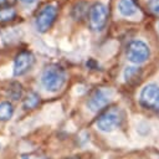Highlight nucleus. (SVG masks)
<instances>
[{"label": "nucleus", "instance_id": "obj_1", "mask_svg": "<svg viewBox=\"0 0 159 159\" xmlns=\"http://www.w3.org/2000/svg\"><path fill=\"white\" fill-rule=\"evenodd\" d=\"M66 82V71L58 65H48L41 75V83L45 89L57 92Z\"/></svg>", "mask_w": 159, "mask_h": 159}, {"label": "nucleus", "instance_id": "obj_2", "mask_svg": "<svg viewBox=\"0 0 159 159\" xmlns=\"http://www.w3.org/2000/svg\"><path fill=\"white\" fill-rule=\"evenodd\" d=\"M122 119V111L118 107H109L98 116L96 124L102 132H112L120 125Z\"/></svg>", "mask_w": 159, "mask_h": 159}, {"label": "nucleus", "instance_id": "obj_3", "mask_svg": "<svg viewBox=\"0 0 159 159\" xmlns=\"http://www.w3.org/2000/svg\"><path fill=\"white\" fill-rule=\"evenodd\" d=\"M57 16V7L53 4H47L41 7V10L36 15L35 25L39 32H46L52 24L55 22V19Z\"/></svg>", "mask_w": 159, "mask_h": 159}, {"label": "nucleus", "instance_id": "obj_4", "mask_svg": "<svg viewBox=\"0 0 159 159\" xmlns=\"http://www.w3.org/2000/svg\"><path fill=\"white\" fill-rule=\"evenodd\" d=\"M150 50L148 45L140 40H133L127 46V58L133 63H143L149 58Z\"/></svg>", "mask_w": 159, "mask_h": 159}, {"label": "nucleus", "instance_id": "obj_5", "mask_svg": "<svg viewBox=\"0 0 159 159\" xmlns=\"http://www.w3.org/2000/svg\"><path fill=\"white\" fill-rule=\"evenodd\" d=\"M107 17H108V10L104 4L96 2L91 6L88 12V20L92 30L94 31L103 30V27L107 24Z\"/></svg>", "mask_w": 159, "mask_h": 159}, {"label": "nucleus", "instance_id": "obj_6", "mask_svg": "<svg viewBox=\"0 0 159 159\" xmlns=\"http://www.w3.org/2000/svg\"><path fill=\"white\" fill-rule=\"evenodd\" d=\"M112 96H113L112 89H108V88H97L89 96V98L87 101V107L92 112H98V111H101L102 108H104L109 103Z\"/></svg>", "mask_w": 159, "mask_h": 159}, {"label": "nucleus", "instance_id": "obj_7", "mask_svg": "<svg viewBox=\"0 0 159 159\" xmlns=\"http://www.w3.org/2000/svg\"><path fill=\"white\" fill-rule=\"evenodd\" d=\"M139 101L143 107L159 111V86L155 83H149L144 86L140 92Z\"/></svg>", "mask_w": 159, "mask_h": 159}, {"label": "nucleus", "instance_id": "obj_8", "mask_svg": "<svg viewBox=\"0 0 159 159\" xmlns=\"http://www.w3.org/2000/svg\"><path fill=\"white\" fill-rule=\"evenodd\" d=\"M35 57L30 51H21L14 60V76L25 75L34 65Z\"/></svg>", "mask_w": 159, "mask_h": 159}, {"label": "nucleus", "instance_id": "obj_9", "mask_svg": "<svg viewBox=\"0 0 159 159\" xmlns=\"http://www.w3.org/2000/svg\"><path fill=\"white\" fill-rule=\"evenodd\" d=\"M118 10H119V12L123 16L128 17V16H133L137 12L138 6H137V4H135L134 0H119V2H118Z\"/></svg>", "mask_w": 159, "mask_h": 159}, {"label": "nucleus", "instance_id": "obj_10", "mask_svg": "<svg viewBox=\"0 0 159 159\" xmlns=\"http://www.w3.org/2000/svg\"><path fill=\"white\" fill-rule=\"evenodd\" d=\"M14 114V107L10 102L0 103V120H9Z\"/></svg>", "mask_w": 159, "mask_h": 159}, {"label": "nucleus", "instance_id": "obj_11", "mask_svg": "<svg viewBox=\"0 0 159 159\" xmlns=\"http://www.w3.org/2000/svg\"><path fill=\"white\" fill-rule=\"evenodd\" d=\"M39 102H40V96L36 92H30L24 101V107L26 109H32L39 104Z\"/></svg>", "mask_w": 159, "mask_h": 159}, {"label": "nucleus", "instance_id": "obj_12", "mask_svg": "<svg viewBox=\"0 0 159 159\" xmlns=\"http://www.w3.org/2000/svg\"><path fill=\"white\" fill-rule=\"evenodd\" d=\"M9 96L12 98V99H20L21 94H22V88H21V84L17 83V82H12L9 87Z\"/></svg>", "mask_w": 159, "mask_h": 159}, {"label": "nucleus", "instance_id": "obj_13", "mask_svg": "<svg viewBox=\"0 0 159 159\" xmlns=\"http://www.w3.org/2000/svg\"><path fill=\"white\" fill-rule=\"evenodd\" d=\"M15 10L11 7H1L0 9V20L1 21H7L15 17Z\"/></svg>", "mask_w": 159, "mask_h": 159}, {"label": "nucleus", "instance_id": "obj_14", "mask_svg": "<svg viewBox=\"0 0 159 159\" xmlns=\"http://www.w3.org/2000/svg\"><path fill=\"white\" fill-rule=\"evenodd\" d=\"M139 75V70L137 67H127L125 71H124V77H125V81H132L134 77H138Z\"/></svg>", "mask_w": 159, "mask_h": 159}, {"label": "nucleus", "instance_id": "obj_15", "mask_svg": "<svg viewBox=\"0 0 159 159\" xmlns=\"http://www.w3.org/2000/svg\"><path fill=\"white\" fill-rule=\"evenodd\" d=\"M148 7L150 9L152 12L159 16V0H149L148 1Z\"/></svg>", "mask_w": 159, "mask_h": 159}, {"label": "nucleus", "instance_id": "obj_16", "mask_svg": "<svg viewBox=\"0 0 159 159\" xmlns=\"http://www.w3.org/2000/svg\"><path fill=\"white\" fill-rule=\"evenodd\" d=\"M15 0H0V6L1 7H9V5H11Z\"/></svg>", "mask_w": 159, "mask_h": 159}, {"label": "nucleus", "instance_id": "obj_17", "mask_svg": "<svg viewBox=\"0 0 159 159\" xmlns=\"http://www.w3.org/2000/svg\"><path fill=\"white\" fill-rule=\"evenodd\" d=\"M24 4H26V5H31V4H34V2H36V0H21Z\"/></svg>", "mask_w": 159, "mask_h": 159}]
</instances>
